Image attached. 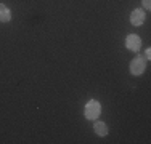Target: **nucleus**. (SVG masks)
I'll return each mask as SVG.
<instances>
[{
	"label": "nucleus",
	"mask_w": 151,
	"mask_h": 144,
	"mask_svg": "<svg viewBox=\"0 0 151 144\" xmlns=\"http://www.w3.org/2000/svg\"><path fill=\"white\" fill-rule=\"evenodd\" d=\"M100 114H101V104L96 99H90L85 104V109H84L85 118H88V120H96Z\"/></svg>",
	"instance_id": "1"
},
{
	"label": "nucleus",
	"mask_w": 151,
	"mask_h": 144,
	"mask_svg": "<svg viewBox=\"0 0 151 144\" xmlns=\"http://www.w3.org/2000/svg\"><path fill=\"white\" fill-rule=\"evenodd\" d=\"M146 69V59L142 56H135L130 61V74L132 75H142Z\"/></svg>",
	"instance_id": "2"
},
{
	"label": "nucleus",
	"mask_w": 151,
	"mask_h": 144,
	"mask_svg": "<svg viewBox=\"0 0 151 144\" xmlns=\"http://www.w3.org/2000/svg\"><path fill=\"white\" fill-rule=\"evenodd\" d=\"M125 48L130 50V51H140L142 48V38L138 37L137 34H129L125 37Z\"/></svg>",
	"instance_id": "3"
},
{
	"label": "nucleus",
	"mask_w": 151,
	"mask_h": 144,
	"mask_svg": "<svg viewBox=\"0 0 151 144\" xmlns=\"http://www.w3.org/2000/svg\"><path fill=\"white\" fill-rule=\"evenodd\" d=\"M143 23H145V11H143L142 8L134 10L132 14H130V24L135 26V27H140Z\"/></svg>",
	"instance_id": "4"
},
{
	"label": "nucleus",
	"mask_w": 151,
	"mask_h": 144,
	"mask_svg": "<svg viewBox=\"0 0 151 144\" xmlns=\"http://www.w3.org/2000/svg\"><path fill=\"white\" fill-rule=\"evenodd\" d=\"M12 19V11L6 5L0 3V23H8Z\"/></svg>",
	"instance_id": "5"
},
{
	"label": "nucleus",
	"mask_w": 151,
	"mask_h": 144,
	"mask_svg": "<svg viewBox=\"0 0 151 144\" xmlns=\"http://www.w3.org/2000/svg\"><path fill=\"white\" fill-rule=\"evenodd\" d=\"M93 130H95V133L98 136H106L108 135V125L105 122H95V125H93Z\"/></svg>",
	"instance_id": "6"
},
{
	"label": "nucleus",
	"mask_w": 151,
	"mask_h": 144,
	"mask_svg": "<svg viewBox=\"0 0 151 144\" xmlns=\"http://www.w3.org/2000/svg\"><path fill=\"white\" fill-rule=\"evenodd\" d=\"M143 6H145V10H150L151 8V2L150 0H143Z\"/></svg>",
	"instance_id": "7"
},
{
	"label": "nucleus",
	"mask_w": 151,
	"mask_h": 144,
	"mask_svg": "<svg viewBox=\"0 0 151 144\" xmlns=\"http://www.w3.org/2000/svg\"><path fill=\"white\" fill-rule=\"evenodd\" d=\"M145 56H146V59H150V58H151V50H150V48H146V51H145Z\"/></svg>",
	"instance_id": "8"
}]
</instances>
